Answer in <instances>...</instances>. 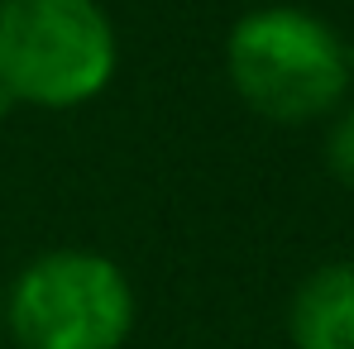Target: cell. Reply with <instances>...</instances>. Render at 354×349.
<instances>
[{"label": "cell", "instance_id": "8992f818", "mask_svg": "<svg viewBox=\"0 0 354 349\" xmlns=\"http://www.w3.org/2000/svg\"><path fill=\"white\" fill-rule=\"evenodd\" d=\"M10 111H15V101H10V96L0 91V115H10Z\"/></svg>", "mask_w": 354, "mask_h": 349}, {"label": "cell", "instance_id": "52a82bcc", "mask_svg": "<svg viewBox=\"0 0 354 349\" xmlns=\"http://www.w3.org/2000/svg\"><path fill=\"white\" fill-rule=\"evenodd\" d=\"M0 326H5V287H0Z\"/></svg>", "mask_w": 354, "mask_h": 349}, {"label": "cell", "instance_id": "277c9868", "mask_svg": "<svg viewBox=\"0 0 354 349\" xmlns=\"http://www.w3.org/2000/svg\"><path fill=\"white\" fill-rule=\"evenodd\" d=\"M292 349H354V263H321L288 306Z\"/></svg>", "mask_w": 354, "mask_h": 349}, {"label": "cell", "instance_id": "5b68a950", "mask_svg": "<svg viewBox=\"0 0 354 349\" xmlns=\"http://www.w3.org/2000/svg\"><path fill=\"white\" fill-rule=\"evenodd\" d=\"M326 168L335 173L340 187L354 191V101L340 106L330 120V134H326Z\"/></svg>", "mask_w": 354, "mask_h": 349}, {"label": "cell", "instance_id": "6da1fadb", "mask_svg": "<svg viewBox=\"0 0 354 349\" xmlns=\"http://www.w3.org/2000/svg\"><path fill=\"white\" fill-rule=\"evenodd\" d=\"M225 72L254 115L306 124L345 106L354 53L330 19L297 5H263L235 19L225 39Z\"/></svg>", "mask_w": 354, "mask_h": 349}, {"label": "cell", "instance_id": "3957f363", "mask_svg": "<svg viewBox=\"0 0 354 349\" xmlns=\"http://www.w3.org/2000/svg\"><path fill=\"white\" fill-rule=\"evenodd\" d=\"M134 287L96 249H48L5 292L19 349H120L134 330Z\"/></svg>", "mask_w": 354, "mask_h": 349}, {"label": "cell", "instance_id": "7a4b0ae2", "mask_svg": "<svg viewBox=\"0 0 354 349\" xmlns=\"http://www.w3.org/2000/svg\"><path fill=\"white\" fill-rule=\"evenodd\" d=\"M115 62V24L96 0H0V91L15 106H86Z\"/></svg>", "mask_w": 354, "mask_h": 349}]
</instances>
